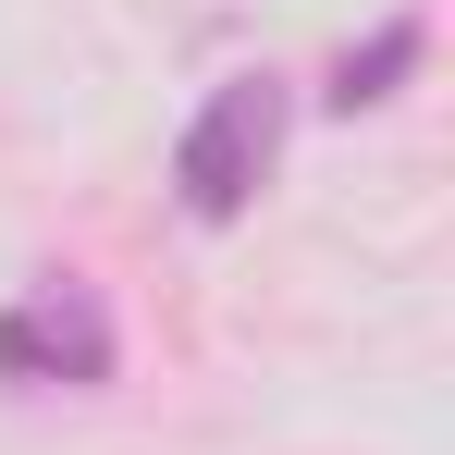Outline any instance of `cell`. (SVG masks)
<instances>
[{
	"label": "cell",
	"mask_w": 455,
	"mask_h": 455,
	"mask_svg": "<svg viewBox=\"0 0 455 455\" xmlns=\"http://www.w3.org/2000/svg\"><path fill=\"white\" fill-rule=\"evenodd\" d=\"M271 160H283V86H271V75H234V86H210V111L185 124L172 185H185L197 222H234V210L271 185Z\"/></svg>",
	"instance_id": "obj_1"
},
{
	"label": "cell",
	"mask_w": 455,
	"mask_h": 455,
	"mask_svg": "<svg viewBox=\"0 0 455 455\" xmlns=\"http://www.w3.org/2000/svg\"><path fill=\"white\" fill-rule=\"evenodd\" d=\"M111 370H124V332H111V307L86 296L75 271L0 307V381H62V394H86V381H111Z\"/></svg>",
	"instance_id": "obj_2"
},
{
	"label": "cell",
	"mask_w": 455,
	"mask_h": 455,
	"mask_svg": "<svg viewBox=\"0 0 455 455\" xmlns=\"http://www.w3.org/2000/svg\"><path fill=\"white\" fill-rule=\"evenodd\" d=\"M419 50H431V25H419V12H394L370 50H345V62H332V86H320V99H332V111H381L394 86L419 75Z\"/></svg>",
	"instance_id": "obj_3"
}]
</instances>
